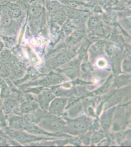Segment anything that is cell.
<instances>
[{
  "mask_svg": "<svg viewBox=\"0 0 131 147\" xmlns=\"http://www.w3.org/2000/svg\"><path fill=\"white\" fill-rule=\"evenodd\" d=\"M66 101L65 99H57L55 100L50 107V111L55 114L60 113L62 111Z\"/></svg>",
  "mask_w": 131,
  "mask_h": 147,
  "instance_id": "obj_1",
  "label": "cell"
},
{
  "mask_svg": "<svg viewBox=\"0 0 131 147\" xmlns=\"http://www.w3.org/2000/svg\"><path fill=\"white\" fill-rule=\"evenodd\" d=\"M88 26L93 31H96L102 28V24L99 19L96 17H91L88 22Z\"/></svg>",
  "mask_w": 131,
  "mask_h": 147,
  "instance_id": "obj_2",
  "label": "cell"
},
{
  "mask_svg": "<svg viewBox=\"0 0 131 147\" xmlns=\"http://www.w3.org/2000/svg\"><path fill=\"white\" fill-rule=\"evenodd\" d=\"M43 11L41 6L39 4H33L29 9V13L33 17L40 16Z\"/></svg>",
  "mask_w": 131,
  "mask_h": 147,
  "instance_id": "obj_3",
  "label": "cell"
},
{
  "mask_svg": "<svg viewBox=\"0 0 131 147\" xmlns=\"http://www.w3.org/2000/svg\"><path fill=\"white\" fill-rule=\"evenodd\" d=\"M21 10L18 5H14L10 7L8 10V15L11 18H16L21 14Z\"/></svg>",
  "mask_w": 131,
  "mask_h": 147,
  "instance_id": "obj_4",
  "label": "cell"
},
{
  "mask_svg": "<svg viewBox=\"0 0 131 147\" xmlns=\"http://www.w3.org/2000/svg\"><path fill=\"white\" fill-rule=\"evenodd\" d=\"M25 123L23 119L19 117H15L10 121V125L14 128H21L24 126Z\"/></svg>",
  "mask_w": 131,
  "mask_h": 147,
  "instance_id": "obj_5",
  "label": "cell"
},
{
  "mask_svg": "<svg viewBox=\"0 0 131 147\" xmlns=\"http://www.w3.org/2000/svg\"><path fill=\"white\" fill-rule=\"evenodd\" d=\"M73 54L71 53H67V54H63L61 55L58 56L56 59H55V61L53 62L55 64H57L62 63L63 62H65V61L68 60L70 57L73 56Z\"/></svg>",
  "mask_w": 131,
  "mask_h": 147,
  "instance_id": "obj_6",
  "label": "cell"
},
{
  "mask_svg": "<svg viewBox=\"0 0 131 147\" xmlns=\"http://www.w3.org/2000/svg\"><path fill=\"white\" fill-rule=\"evenodd\" d=\"M53 97V96L50 93L44 94V95L42 96L41 98V102L42 105L44 107H46L50 100L52 99Z\"/></svg>",
  "mask_w": 131,
  "mask_h": 147,
  "instance_id": "obj_7",
  "label": "cell"
},
{
  "mask_svg": "<svg viewBox=\"0 0 131 147\" xmlns=\"http://www.w3.org/2000/svg\"><path fill=\"white\" fill-rule=\"evenodd\" d=\"M83 36V33L81 32H75L70 37L69 39V41L71 42H76L78 40H80V39Z\"/></svg>",
  "mask_w": 131,
  "mask_h": 147,
  "instance_id": "obj_8",
  "label": "cell"
},
{
  "mask_svg": "<svg viewBox=\"0 0 131 147\" xmlns=\"http://www.w3.org/2000/svg\"><path fill=\"white\" fill-rule=\"evenodd\" d=\"M48 9L50 11L54 12L57 11L60 7V4L56 2H50L48 3Z\"/></svg>",
  "mask_w": 131,
  "mask_h": 147,
  "instance_id": "obj_9",
  "label": "cell"
},
{
  "mask_svg": "<svg viewBox=\"0 0 131 147\" xmlns=\"http://www.w3.org/2000/svg\"><path fill=\"white\" fill-rule=\"evenodd\" d=\"M66 15L63 12H59L56 14L55 18L57 22L59 24H62L66 20Z\"/></svg>",
  "mask_w": 131,
  "mask_h": 147,
  "instance_id": "obj_10",
  "label": "cell"
},
{
  "mask_svg": "<svg viewBox=\"0 0 131 147\" xmlns=\"http://www.w3.org/2000/svg\"><path fill=\"white\" fill-rule=\"evenodd\" d=\"M67 13L69 17L72 18H77L79 16V13L76 10L72 9H68L67 10Z\"/></svg>",
  "mask_w": 131,
  "mask_h": 147,
  "instance_id": "obj_11",
  "label": "cell"
},
{
  "mask_svg": "<svg viewBox=\"0 0 131 147\" xmlns=\"http://www.w3.org/2000/svg\"><path fill=\"white\" fill-rule=\"evenodd\" d=\"M12 18L10 16H7L3 19L2 21V25L3 27H8L11 24Z\"/></svg>",
  "mask_w": 131,
  "mask_h": 147,
  "instance_id": "obj_12",
  "label": "cell"
},
{
  "mask_svg": "<svg viewBox=\"0 0 131 147\" xmlns=\"http://www.w3.org/2000/svg\"><path fill=\"white\" fill-rule=\"evenodd\" d=\"M111 114L110 113L107 114L103 118V122L104 127H107L109 125L110 122V118H111Z\"/></svg>",
  "mask_w": 131,
  "mask_h": 147,
  "instance_id": "obj_13",
  "label": "cell"
},
{
  "mask_svg": "<svg viewBox=\"0 0 131 147\" xmlns=\"http://www.w3.org/2000/svg\"><path fill=\"white\" fill-rule=\"evenodd\" d=\"M33 105L31 104H25L22 107V110L24 112H28L33 109Z\"/></svg>",
  "mask_w": 131,
  "mask_h": 147,
  "instance_id": "obj_14",
  "label": "cell"
},
{
  "mask_svg": "<svg viewBox=\"0 0 131 147\" xmlns=\"http://www.w3.org/2000/svg\"><path fill=\"white\" fill-rule=\"evenodd\" d=\"M3 48V44L2 42H0V51L2 50Z\"/></svg>",
  "mask_w": 131,
  "mask_h": 147,
  "instance_id": "obj_15",
  "label": "cell"
},
{
  "mask_svg": "<svg viewBox=\"0 0 131 147\" xmlns=\"http://www.w3.org/2000/svg\"><path fill=\"white\" fill-rule=\"evenodd\" d=\"M1 108H2V103H1V102L0 101V110L1 109Z\"/></svg>",
  "mask_w": 131,
  "mask_h": 147,
  "instance_id": "obj_16",
  "label": "cell"
}]
</instances>
